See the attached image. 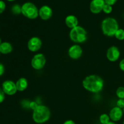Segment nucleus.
I'll return each mask as SVG.
<instances>
[{"mask_svg":"<svg viewBox=\"0 0 124 124\" xmlns=\"http://www.w3.org/2000/svg\"><path fill=\"white\" fill-rule=\"evenodd\" d=\"M82 83V86L86 90L93 93L101 92L104 86L103 79L96 75H90L86 76Z\"/></svg>","mask_w":124,"mask_h":124,"instance_id":"obj_1","label":"nucleus"},{"mask_svg":"<svg viewBox=\"0 0 124 124\" xmlns=\"http://www.w3.org/2000/svg\"><path fill=\"white\" fill-rule=\"evenodd\" d=\"M51 112L48 107L44 105H39L38 107L33 111V121L36 124H42L47 122L50 119Z\"/></svg>","mask_w":124,"mask_h":124,"instance_id":"obj_2","label":"nucleus"},{"mask_svg":"<svg viewBox=\"0 0 124 124\" xmlns=\"http://www.w3.org/2000/svg\"><path fill=\"white\" fill-rule=\"evenodd\" d=\"M119 29L117 21L112 17H108L103 19L101 23V30L103 34L107 36H115L117 30Z\"/></svg>","mask_w":124,"mask_h":124,"instance_id":"obj_3","label":"nucleus"},{"mask_svg":"<svg viewBox=\"0 0 124 124\" xmlns=\"http://www.w3.org/2000/svg\"><path fill=\"white\" fill-rule=\"evenodd\" d=\"M69 38L72 42L77 44L84 43L87 41V32L83 27L78 25L70 30Z\"/></svg>","mask_w":124,"mask_h":124,"instance_id":"obj_4","label":"nucleus"},{"mask_svg":"<svg viewBox=\"0 0 124 124\" xmlns=\"http://www.w3.org/2000/svg\"><path fill=\"white\" fill-rule=\"evenodd\" d=\"M21 13L28 19H35L39 16V10L33 3L26 2L21 6Z\"/></svg>","mask_w":124,"mask_h":124,"instance_id":"obj_5","label":"nucleus"},{"mask_svg":"<svg viewBox=\"0 0 124 124\" xmlns=\"http://www.w3.org/2000/svg\"><path fill=\"white\" fill-rule=\"evenodd\" d=\"M46 64V56L42 53H36L32 57L31 60V66L36 70H42Z\"/></svg>","mask_w":124,"mask_h":124,"instance_id":"obj_6","label":"nucleus"},{"mask_svg":"<svg viewBox=\"0 0 124 124\" xmlns=\"http://www.w3.org/2000/svg\"><path fill=\"white\" fill-rule=\"evenodd\" d=\"M42 46V40L38 36L30 38L27 42V48L31 52H36L39 50Z\"/></svg>","mask_w":124,"mask_h":124,"instance_id":"obj_7","label":"nucleus"},{"mask_svg":"<svg viewBox=\"0 0 124 124\" xmlns=\"http://www.w3.org/2000/svg\"><path fill=\"white\" fill-rule=\"evenodd\" d=\"M2 89L5 94L8 96L14 95L17 92V88L16 83L11 80H6L2 84Z\"/></svg>","mask_w":124,"mask_h":124,"instance_id":"obj_8","label":"nucleus"},{"mask_svg":"<svg viewBox=\"0 0 124 124\" xmlns=\"http://www.w3.org/2000/svg\"><path fill=\"white\" fill-rule=\"evenodd\" d=\"M83 50L81 46L77 44L70 46L68 50V55L71 59L77 60L79 59L82 55Z\"/></svg>","mask_w":124,"mask_h":124,"instance_id":"obj_9","label":"nucleus"},{"mask_svg":"<svg viewBox=\"0 0 124 124\" xmlns=\"http://www.w3.org/2000/svg\"><path fill=\"white\" fill-rule=\"evenodd\" d=\"M120 56H121V52L118 47L116 46H111L108 48L107 51V58L110 62L117 61L120 58Z\"/></svg>","mask_w":124,"mask_h":124,"instance_id":"obj_10","label":"nucleus"},{"mask_svg":"<svg viewBox=\"0 0 124 124\" xmlns=\"http://www.w3.org/2000/svg\"><path fill=\"white\" fill-rule=\"evenodd\" d=\"M105 4L104 0H92L90 4V10L94 14H98L102 11Z\"/></svg>","mask_w":124,"mask_h":124,"instance_id":"obj_11","label":"nucleus"},{"mask_svg":"<svg viewBox=\"0 0 124 124\" xmlns=\"http://www.w3.org/2000/svg\"><path fill=\"white\" fill-rule=\"evenodd\" d=\"M53 16V10L52 8L47 5L41 7L39 9V16L44 21H47Z\"/></svg>","mask_w":124,"mask_h":124,"instance_id":"obj_12","label":"nucleus"},{"mask_svg":"<svg viewBox=\"0 0 124 124\" xmlns=\"http://www.w3.org/2000/svg\"><path fill=\"white\" fill-rule=\"evenodd\" d=\"M123 115V110L116 106L111 109L108 115L111 121L116 122H118L122 119Z\"/></svg>","mask_w":124,"mask_h":124,"instance_id":"obj_13","label":"nucleus"},{"mask_svg":"<svg viewBox=\"0 0 124 124\" xmlns=\"http://www.w3.org/2000/svg\"><path fill=\"white\" fill-rule=\"evenodd\" d=\"M78 19L73 15H69L67 16L65 19V24L69 29H73L78 25Z\"/></svg>","mask_w":124,"mask_h":124,"instance_id":"obj_14","label":"nucleus"},{"mask_svg":"<svg viewBox=\"0 0 124 124\" xmlns=\"http://www.w3.org/2000/svg\"><path fill=\"white\" fill-rule=\"evenodd\" d=\"M28 85H29V82L27 79L24 77L20 78L16 82V86L18 92H22L25 91L27 88Z\"/></svg>","mask_w":124,"mask_h":124,"instance_id":"obj_15","label":"nucleus"},{"mask_svg":"<svg viewBox=\"0 0 124 124\" xmlns=\"http://www.w3.org/2000/svg\"><path fill=\"white\" fill-rule=\"evenodd\" d=\"M13 46L8 42H2L0 45V53L3 54H7L12 53Z\"/></svg>","mask_w":124,"mask_h":124,"instance_id":"obj_16","label":"nucleus"},{"mask_svg":"<svg viewBox=\"0 0 124 124\" xmlns=\"http://www.w3.org/2000/svg\"><path fill=\"white\" fill-rule=\"evenodd\" d=\"M110 120L109 115L106 113L102 114L99 117V121L101 124H107L110 122Z\"/></svg>","mask_w":124,"mask_h":124,"instance_id":"obj_17","label":"nucleus"},{"mask_svg":"<svg viewBox=\"0 0 124 124\" xmlns=\"http://www.w3.org/2000/svg\"><path fill=\"white\" fill-rule=\"evenodd\" d=\"M115 36L117 39L119 41L124 40V30L122 29H119L115 33Z\"/></svg>","mask_w":124,"mask_h":124,"instance_id":"obj_18","label":"nucleus"},{"mask_svg":"<svg viewBox=\"0 0 124 124\" xmlns=\"http://www.w3.org/2000/svg\"><path fill=\"white\" fill-rule=\"evenodd\" d=\"M11 11L14 15H19L21 13V6L19 4H14L11 8Z\"/></svg>","mask_w":124,"mask_h":124,"instance_id":"obj_19","label":"nucleus"},{"mask_svg":"<svg viewBox=\"0 0 124 124\" xmlns=\"http://www.w3.org/2000/svg\"><path fill=\"white\" fill-rule=\"evenodd\" d=\"M116 94L119 99H124V87H119L117 88L116 92Z\"/></svg>","mask_w":124,"mask_h":124,"instance_id":"obj_20","label":"nucleus"},{"mask_svg":"<svg viewBox=\"0 0 124 124\" xmlns=\"http://www.w3.org/2000/svg\"><path fill=\"white\" fill-rule=\"evenodd\" d=\"M112 10H113L112 6L108 4H106L104 5L102 9L103 12H104L105 13H106V14H109V13H110L111 12H112Z\"/></svg>","mask_w":124,"mask_h":124,"instance_id":"obj_21","label":"nucleus"},{"mask_svg":"<svg viewBox=\"0 0 124 124\" xmlns=\"http://www.w3.org/2000/svg\"><path fill=\"white\" fill-rule=\"evenodd\" d=\"M38 104L35 101H31L30 102H29V107L30 108L31 110H32L33 111V110H35V109L36 108L38 107Z\"/></svg>","mask_w":124,"mask_h":124,"instance_id":"obj_22","label":"nucleus"},{"mask_svg":"<svg viewBox=\"0 0 124 124\" xmlns=\"http://www.w3.org/2000/svg\"><path fill=\"white\" fill-rule=\"evenodd\" d=\"M116 105L120 108L122 109L124 108V99H119L116 102Z\"/></svg>","mask_w":124,"mask_h":124,"instance_id":"obj_23","label":"nucleus"},{"mask_svg":"<svg viewBox=\"0 0 124 124\" xmlns=\"http://www.w3.org/2000/svg\"><path fill=\"white\" fill-rule=\"evenodd\" d=\"M6 3L2 0H0V14L3 13L6 9Z\"/></svg>","mask_w":124,"mask_h":124,"instance_id":"obj_24","label":"nucleus"},{"mask_svg":"<svg viewBox=\"0 0 124 124\" xmlns=\"http://www.w3.org/2000/svg\"><path fill=\"white\" fill-rule=\"evenodd\" d=\"M5 93L4 92L3 90L2 89V88L0 87V104L2 102H3V101L5 99Z\"/></svg>","mask_w":124,"mask_h":124,"instance_id":"obj_25","label":"nucleus"},{"mask_svg":"<svg viewBox=\"0 0 124 124\" xmlns=\"http://www.w3.org/2000/svg\"><path fill=\"white\" fill-rule=\"evenodd\" d=\"M104 1L106 4H108L112 6L117 2V0H104Z\"/></svg>","mask_w":124,"mask_h":124,"instance_id":"obj_26","label":"nucleus"},{"mask_svg":"<svg viewBox=\"0 0 124 124\" xmlns=\"http://www.w3.org/2000/svg\"><path fill=\"white\" fill-rule=\"evenodd\" d=\"M4 72H5L4 65L2 63L0 62V76L3 75L4 73Z\"/></svg>","mask_w":124,"mask_h":124,"instance_id":"obj_27","label":"nucleus"},{"mask_svg":"<svg viewBox=\"0 0 124 124\" xmlns=\"http://www.w3.org/2000/svg\"><path fill=\"white\" fill-rule=\"evenodd\" d=\"M119 65L120 69H121L122 71H124V58L120 61Z\"/></svg>","mask_w":124,"mask_h":124,"instance_id":"obj_28","label":"nucleus"},{"mask_svg":"<svg viewBox=\"0 0 124 124\" xmlns=\"http://www.w3.org/2000/svg\"><path fill=\"white\" fill-rule=\"evenodd\" d=\"M63 124H75V122H74L73 120L69 119V120H67V121H65V122L63 123Z\"/></svg>","mask_w":124,"mask_h":124,"instance_id":"obj_29","label":"nucleus"},{"mask_svg":"<svg viewBox=\"0 0 124 124\" xmlns=\"http://www.w3.org/2000/svg\"><path fill=\"white\" fill-rule=\"evenodd\" d=\"M107 124H117L115 122H113V121H110V122H108Z\"/></svg>","mask_w":124,"mask_h":124,"instance_id":"obj_30","label":"nucleus"},{"mask_svg":"<svg viewBox=\"0 0 124 124\" xmlns=\"http://www.w3.org/2000/svg\"><path fill=\"white\" fill-rule=\"evenodd\" d=\"M1 43H2V41H1V38H0V45L1 44Z\"/></svg>","mask_w":124,"mask_h":124,"instance_id":"obj_31","label":"nucleus"},{"mask_svg":"<svg viewBox=\"0 0 124 124\" xmlns=\"http://www.w3.org/2000/svg\"><path fill=\"white\" fill-rule=\"evenodd\" d=\"M7 1H15V0H7Z\"/></svg>","mask_w":124,"mask_h":124,"instance_id":"obj_32","label":"nucleus"},{"mask_svg":"<svg viewBox=\"0 0 124 124\" xmlns=\"http://www.w3.org/2000/svg\"><path fill=\"white\" fill-rule=\"evenodd\" d=\"M123 112H124V108H123Z\"/></svg>","mask_w":124,"mask_h":124,"instance_id":"obj_33","label":"nucleus"},{"mask_svg":"<svg viewBox=\"0 0 124 124\" xmlns=\"http://www.w3.org/2000/svg\"><path fill=\"white\" fill-rule=\"evenodd\" d=\"M123 124H124V122H123Z\"/></svg>","mask_w":124,"mask_h":124,"instance_id":"obj_34","label":"nucleus"},{"mask_svg":"<svg viewBox=\"0 0 124 124\" xmlns=\"http://www.w3.org/2000/svg\"><path fill=\"white\" fill-rule=\"evenodd\" d=\"M0 54H1V53H0Z\"/></svg>","mask_w":124,"mask_h":124,"instance_id":"obj_35","label":"nucleus"}]
</instances>
